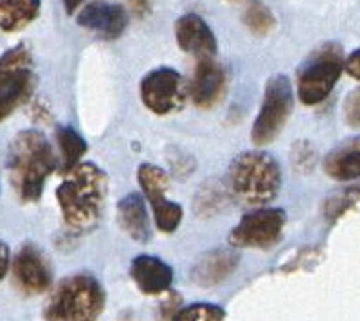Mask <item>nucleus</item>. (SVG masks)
Here are the masks:
<instances>
[{
	"instance_id": "nucleus-1",
	"label": "nucleus",
	"mask_w": 360,
	"mask_h": 321,
	"mask_svg": "<svg viewBox=\"0 0 360 321\" xmlns=\"http://www.w3.org/2000/svg\"><path fill=\"white\" fill-rule=\"evenodd\" d=\"M109 190V179L96 163L79 162L66 173L56 188V201L60 205L64 222L73 233L94 229L103 213Z\"/></svg>"
},
{
	"instance_id": "nucleus-2",
	"label": "nucleus",
	"mask_w": 360,
	"mask_h": 321,
	"mask_svg": "<svg viewBox=\"0 0 360 321\" xmlns=\"http://www.w3.org/2000/svg\"><path fill=\"white\" fill-rule=\"evenodd\" d=\"M6 168L19 199L36 203L41 197L47 177L56 169V156L41 132L25 130L11 141Z\"/></svg>"
},
{
	"instance_id": "nucleus-3",
	"label": "nucleus",
	"mask_w": 360,
	"mask_h": 321,
	"mask_svg": "<svg viewBox=\"0 0 360 321\" xmlns=\"http://www.w3.org/2000/svg\"><path fill=\"white\" fill-rule=\"evenodd\" d=\"M231 190L248 205H266L278 196L281 169L274 156L263 151L242 152L231 163Z\"/></svg>"
},
{
	"instance_id": "nucleus-4",
	"label": "nucleus",
	"mask_w": 360,
	"mask_h": 321,
	"mask_svg": "<svg viewBox=\"0 0 360 321\" xmlns=\"http://www.w3.org/2000/svg\"><path fill=\"white\" fill-rule=\"evenodd\" d=\"M105 308V291L90 272L64 278L44 310L45 320L90 321Z\"/></svg>"
},
{
	"instance_id": "nucleus-5",
	"label": "nucleus",
	"mask_w": 360,
	"mask_h": 321,
	"mask_svg": "<svg viewBox=\"0 0 360 321\" xmlns=\"http://www.w3.org/2000/svg\"><path fill=\"white\" fill-rule=\"evenodd\" d=\"M343 68L345 58L336 42L317 47L298 68L297 90L304 106H317L325 101L342 75Z\"/></svg>"
},
{
	"instance_id": "nucleus-6",
	"label": "nucleus",
	"mask_w": 360,
	"mask_h": 321,
	"mask_svg": "<svg viewBox=\"0 0 360 321\" xmlns=\"http://www.w3.org/2000/svg\"><path fill=\"white\" fill-rule=\"evenodd\" d=\"M32 90V55L25 45H17L0 56V122L21 107Z\"/></svg>"
},
{
	"instance_id": "nucleus-7",
	"label": "nucleus",
	"mask_w": 360,
	"mask_h": 321,
	"mask_svg": "<svg viewBox=\"0 0 360 321\" xmlns=\"http://www.w3.org/2000/svg\"><path fill=\"white\" fill-rule=\"evenodd\" d=\"M292 111L291 81L285 75H274L264 87V98L252 128V141L255 146L272 143L285 126Z\"/></svg>"
},
{
	"instance_id": "nucleus-8",
	"label": "nucleus",
	"mask_w": 360,
	"mask_h": 321,
	"mask_svg": "<svg viewBox=\"0 0 360 321\" xmlns=\"http://www.w3.org/2000/svg\"><path fill=\"white\" fill-rule=\"evenodd\" d=\"M287 214L281 208H255L229 233L233 248H270L280 241L285 227Z\"/></svg>"
},
{
	"instance_id": "nucleus-9",
	"label": "nucleus",
	"mask_w": 360,
	"mask_h": 321,
	"mask_svg": "<svg viewBox=\"0 0 360 321\" xmlns=\"http://www.w3.org/2000/svg\"><path fill=\"white\" fill-rule=\"evenodd\" d=\"M141 100L156 115H169L184 103V84L173 68H156L141 81Z\"/></svg>"
},
{
	"instance_id": "nucleus-10",
	"label": "nucleus",
	"mask_w": 360,
	"mask_h": 321,
	"mask_svg": "<svg viewBox=\"0 0 360 321\" xmlns=\"http://www.w3.org/2000/svg\"><path fill=\"white\" fill-rule=\"evenodd\" d=\"M13 278L25 295H39L51 286V269L44 253L34 244H25L13 261Z\"/></svg>"
},
{
	"instance_id": "nucleus-11",
	"label": "nucleus",
	"mask_w": 360,
	"mask_h": 321,
	"mask_svg": "<svg viewBox=\"0 0 360 321\" xmlns=\"http://www.w3.org/2000/svg\"><path fill=\"white\" fill-rule=\"evenodd\" d=\"M77 23L103 39H117L128 27V13L120 4L94 0L79 11Z\"/></svg>"
},
{
	"instance_id": "nucleus-12",
	"label": "nucleus",
	"mask_w": 360,
	"mask_h": 321,
	"mask_svg": "<svg viewBox=\"0 0 360 321\" xmlns=\"http://www.w3.org/2000/svg\"><path fill=\"white\" fill-rule=\"evenodd\" d=\"M174 36H176V44L180 49L188 55H193L197 58L216 55L218 44H216L212 28L197 13H186L179 17L174 23Z\"/></svg>"
},
{
	"instance_id": "nucleus-13",
	"label": "nucleus",
	"mask_w": 360,
	"mask_h": 321,
	"mask_svg": "<svg viewBox=\"0 0 360 321\" xmlns=\"http://www.w3.org/2000/svg\"><path fill=\"white\" fill-rule=\"evenodd\" d=\"M225 92V72L212 56L199 58L190 84V98L197 107L216 106Z\"/></svg>"
},
{
	"instance_id": "nucleus-14",
	"label": "nucleus",
	"mask_w": 360,
	"mask_h": 321,
	"mask_svg": "<svg viewBox=\"0 0 360 321\" xmlns=\"http://www.w3.org/2000/svg\"><path fill=\"white\" fill-rule=\"evenodd\" d=\"M129 276L145 295H160L169 291L173 284V269L156 256H137L131 261Z\"/></svg>"
},
{
	"instance_id": "nucleus-15",
	"label": "nucleus",
	"mask_w": 360,
	"mask_h": 321,
	"mask_svg": "<svg viewBox=\"0 0 360 321\" xmlns=\"http://www.w3.org/2000/svg\"><path fill=\"white\" fill-rule=\"evenodd\" d=\"M240 263V256L231 250H212L202 256L191 269V280L201 287H214L227 280Z\"/></svg>"
},
{
	"instance_id": "nucleus-16",
	"label": "nucleus",
	"mask_w": 360,
	"mask_h": 321,
	"mask_svg": "<svg viewBox=\"0 0 360 321\" xmlns=\"http://www.w3.org/2000/svg\"><path fill=\"white\" fill-rule=\"evenodd\" d=\"M118 224L128 233L131 241L141 244L150 241V220L141 194L134 191L118 201Z\"/></svg>"
},
{
	"instance_id": "nucleus-17",
	"label": "nucleus",
	"mask_w": 360,
	"mask_h": 321,
	"mask_svg": "<svg viewBox=\"0 0 360 321\" xmlns=\"http://www.w3.org/2000/svg\"><path fill=\"white\" fill-rule=\"evenodd\" d=\"M325 173L342 182L360 179V137H353L338 145L325 158Z\"/></svg>"
},
{
	"instance_id": "nucleus-18",
	"label": "nucleus",
	"mask_w": 360,
	"mask_h": 321,
	"mask_svg": "<svg viewBox=\"0 0 360 321\" xmlns=\"http://www.w3.org/2000/svg\"><path fill=\"white\" fill-rule=\"evenodd\" d=\"M39 0H0V28L17 32L38 17Z\"/></svg>"
},
{
	"instance_id": "nucleus-19",
	"label": "nucleus",
	"mask_w": 360,
	"mask_h": 321,
	"mask_svg": "<svg viewBox=\"0 0 360 321\" xmlns=\"http://www.w3.org/2000/svg\"><path fill=\"white\" fill-rule=\"evenodd\" d=\"M137 180H139L141 190L150 203L165 199V194H167L169 184H171L169 175L162 168L152 165V163H141L139 169H137Z\"/></svg>"
},
{
	"instance_id": "nucleus-20",
	"label": "nucleus",
	"mask_w": 360,
	"mask_h": 321,
	"mask_svg": "<svg viewBox=\"0 0 360 321\" xmlns=\"http://www.w3.org/2000/svg\"><path fill=\"white\" fill-rule=\"evenodd\" d=\"M56 141H58V146H60L62 162H64L62 171L68 173L70 169L77 165L79 160L86 152V141L72 126H60V128L56 130Z\"/></svg>"
},
{
	"instance_id": "nucleus-21",
	"label": "nucleus",
	"mask_w": 360,
	"mask_h": 321,
	"mask_svg": "<svg viewBox=\"0 0 360 321\" xmlns=\"http://www.w3.org/2000/svg\"><path fill=\"white\" fill-rule=\"evenodd\" d=\"M244 25H246L253 34H259V36H264L274 30L276 19L272 15L269 6H264L263 2L259 0H253L250 2V6L244 11Z\"/></svg>"
},
{
	"instance_id": "nucleus-22",
	"label": "nucleus",
	"mask_w": 360,
	"mask_h": 321,
	"mask_svg": "<svg viewBox=\"0 0 360 321\" xmlns=\"http://www.w3.org/2000/svg\"><path fill=\"white\" fill-rule=\"evenodd\" d=\"M152 213H154V222H156L158 229L163 233H173L182 222L184 210L179 203L169 201L167 197L162 201L152 203Z\"/></svg>"
},
{
	"instance_id": "nucleus-23",
	"label": "nucleus",
	"mask_w": 360,
	"mask_h": 321,
	"mask_svg": "<svg viewBox=\"0 0 360 321\" xmlns=\"http://www.w3.org/2000/svg\"><path fill=\"white\" fill-rule=\"evenodd\" d=\"M225 310L216 304H191L188 308L179 310L174 320L180 321H219L225 320Z\"/></svg>"
},
{
	"instance_id": "nucleus-24",
	"label": "nucleus",
	"mask_w": 360,
	"mask_h": 321,
	"mask_svg": "<svg viewBox=\"0 0 360 321\" xmlns=\"http://www.w3.org/2000/svg\"><path fill=\"white\" fill-rule=\"evenodd\" d=\"M343 115H345V120H347L349 126L360 128V89L353 90L347 96L345 106H343Z\"/></svg>"
},
{
	"instance_id": "nucleus-25",
	"label": "nucleus",
	"mask_w": 360,
	"mask_h": 321,
	"mask_svg": "<svg viewBox=\"0 0 360 321\" xmlns=\"http://www.w3.org/2000/svg\"><path fill=\"white\" fill-rule=\"evenodd\" d=\"M345 70L351 77L360 79V49H356L354 53L347 56V61H345Z\"/></svg>"
},
{
	"instance_id": "nucleus-26",
	"label": "nucleus",
	"mask_w": 360,
	"mask_h": 321,
	"mask_svg": "<svg viewBox=\"0 0 360 321\" xmlns=\"http://www.w3.org/2000/svg\"><path fill=\"white\" fill-rule=\"evenodd\" d=\"M8 265H10V250H8L4 242L0 241V280L4 278Z\"/></svg>"
},
{
	"instance_id": "nucleus-27",
	"label": "nucleus",
	"mask_w": 360,
	"mask_h": 321,
	"mask_svg": "<svg viewBox=\"0 0 360 321\" xmlns=\"http://www.w3.org/2000/svg\"><path fill=\"white\" fill-rule=\"evenodd\" d=\"M131 4H134V10L141 15H145L146 11H148V2L146 0H131Z\"/></svg>"
},
{
	"instance_id": "nucleus-28",
	"label": "nucleus",
	"mask_w": 360,
	"mask_h": 321,
	"mask_svg": "<svg viewBox=\"0 0 360 321\" xmlns=\"http://www.w3.org/2000/svg\"><path fill=\"white\" fill-rule=\"evenodd\" d=\"M81 2H83V0H64V8H66L68 13H73V11L81 6Z\"/></svg>"
}]
</instances>
